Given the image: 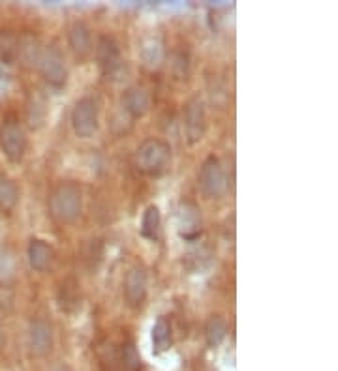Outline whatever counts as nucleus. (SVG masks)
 <instances>
[{"label": "nucleus", "instance_id": "1a4fd4ad", "mask_svg": "<svg viewBox=\"0 0 338 371\" xmlns=\"http://www.w3.org/2000/svg\"><path fill=\"white\" fill-rule=\"evenodd\" d=\"M149 297V276L141 264H134L124 277V300L132 310H139Z\"/></svg>", "mask_w": 338, "mask_h": 371}, {"label": "nucleus", "instance_id": "412c9836", "mask_svg": "<svg viewBox=\"0 0 338 371\" xmlns=\"http://www.w3.org/2000/svg\"><path fill=\"white\" fill-rule=\"evenodd\" d=\"M59 306L62 311H74L79 306V293H77V284L74 279H68L59 289Z\"/></svg>", "mask_w": 338, "mask_h": 371}, {"label": "nucleus", "instance_id": "9b49d317", "mask_svg": "<svg viewBox=\"0 0 338 371\" xmlns=\"http://www.w3.org/2000/svg\"><path fill=\"white\" fill-rule=\"evenodd\" d=\"M28 349L36 357H46L53 349V326L46 319H32L27 330Z\"/></svg>", "mask_w": 338, "mask_h": 371}, {"label": "nucleus", "instance_id": "4be33fe9", "mask_svg": "<svg viewBox=\"0 0 338 371\" xmlns=\"http://www.w3.org/2000/svg\"><path fill=\"white\" fill-rule=\"evenodd\" d=\"M14 274V259L10 253H6L4 250H0V277L6 279Z\"/></svg>", "mask_w": 338, "mask_h": 371}, {"label": "nucleus", "instance_id": "f03ea898", "mask_svg": "<svg viewBox=\"0 0 338 371\" xmlns=\"http://www.w3.org/2000/svg\"><path fill=\"white\" fill-rule=\"evenodd\" d=\"M169 163H171V147L163 139L158 137L145 139L135 150V167L139 173L150 178L166 175Z\"/></svg>", "mask_w": 338, "mask_h": 371}, {"label": "nucleus", "instance_id": "7ed1b4c3", "mask_svg": "<svg viewBox=\"0 0 338 371\" xmlns=\"http://www.w3.org/2000/svg\"><path fill=\"white\" fill-rule=\"evenodd\" d=\"M72 129L79 139H90L100 128V105L92 96H83L72 109Z\"/></svg>", "mask_w": 338, "mask_h": 371}, {"label": "nucleus", "instance_id": "9d476101", "mask_svg": "<svg viewBox=\"0 0 338 371\" xmlns=\"http://www.w3.org/2000/svg\"><path fill=\"white\" fill-rule=\"evenodd\" d=\"M201 214L194 202H181L177 210V231L184 242H197L201 236Z\"/></svg>", "mask_w": 338, "mask_h": 371}, {"label": "nucleus", "instance_id": "a211bd4d", "mask_svg": "<svg viewBox=\"0 0 338 371\" xmlns=\"http://www.w3.org/2000/svg\"><path fill=\"white\" fill-rule=\"evenodd\" d=\"M139 54H141V61L145 66L156 67L160 66V62L163 61V47L162 41L158 38H149V40L143 41L141 49H139Z\"/></svg>", "mask_w": 338, "mask_h": 371}, {"label": "nucleus", "instance_id": "f8f14e48", "mask_svg": "<svg viewBox=\"0 0 338 371\" xmlns=\"http://www.w3.org/2000/svg\"><path fill=\"white\" fill-rule=\"evenodd\" d=\"M68 47L74 53L77 61H87L95 51V41H92V30L85 21H75L68 30Z\"/></svg>", "mask_w": 338, "mask_h": 371}, {"label": "nucleus", "instance_id": "6ab92c4d", "mask_svg": "<svg viewBox=\"0 0 338 371\" xmlns=\"http://www.w3.org/2000/svg\"><path fill=\"white\" fill-rule=\"evenodd\" d=\"M228 336V324L220 315H212L205 324V339L209 347H218Z\"/></svg>", "mask_w": 338, "mask_h": 371}, {"label": "nucleus", "instance_id": "0eeeda50", "mask_svg": "<svg viewBox=\"0 0 338 371\" xmlns=\"http://www.w3.org/2000/svg\"><path fill=\"white\" fill-rule=\"evenodd\" d=\"M96 64L100 67V72L103 77L108 79H115L117 75L122 72V53L119 41L113 36L103 34L96 41Z\"/></svg>", "mask_w": 338, "mask_h": 371}, {"label": "nucleus", "instance_id": "4468645a", "mask_svg": "<svg viewBox=\"0 0 338 371\" xmlns=\"http://www.w3.org/2000/svg\"><path fill=\"white\" fill-rule=\"evenodd\" d=\"M28 264L34 272H46L53 261V248L43 238H32L27 248Z\"/></svg>", "mask_w": 338, "mask_h": 371}, {"label": "nucleus", "instance_id": "2eb2a0df", "mask_svg": "<svg viewBox=\"0 0 338 371\" xmlns=\"http://www.w3.org/2000/svg\"><path fill=\"white\" fill-rule=\"evenodd\" d=\"M150 341H152L155 354H162V352L169 351V347L173 343V330H171V323L168 319H156V323L152 324V332H150Z\"/></svg>", "mask_w": 338, "mask_h": 371}, {"label": "nucleus", "instance_id": "6e6552de", "mask_svg": "<svg viewBox=\"0 0 338 371\" xmlns=\"http://www.w3.org/2000/svg\"><path fill=\"white\" fill-rule=\"evenodd\" d=\"M207 134V109L205 101L199 96H194L186 101L184 107V135L188 145H197L203 141V137Z\"/></svg>", "mask_w": 338, "mask_h": 371}, {"label": "nucleus", "instance_id": "ddd939ff", "mask_svg": "<svg viewBox=\"0 0 338 371\" xmlns=\"http://www.w3.org/2000/svg\"><path fill=\"white\" fill-rule=\"evenodd\" d=\"M150 94L141 87H132L124 92L122 105L132 118H143L150 111Z\"/></svg>", "mask_w": 338, "mask_h": 371}, {"label": "nucleus", "instance_id": "dca6fc26", "mask_svg": "<svg viewBox=\"0 0 338 371\" xmlns=\"http://www.w3.org/2000/svg\"><path fill=\"white\" fill-rule=\"evenodd\" d=\"M19 202V188L14 178H10L6 173L0 171V212L10 214Z\"/></svg>", "mask_w": 338, "mask_h": 371}, {"label": "nucleus", "instance_id": "aec40b11", "mask_svg": "<svg viewBox=\"0 0 338 371\" xmlns=\"http://www.w3.org/2000/svg\"><path fill=\"white\" fill-rule=\"evenodd\" d=\"M121 368L124 371H141L143 362L134 341H124L121 347Z\"/></svg>", "mask_w": 338, "mask_h": 371}, {"label": "nucleus", "instance_id": "f257e3e1", "mask_svg": "<svg viewBox=\"0 0 338 371\" xmlns=\"http://www.w3.org/2000/svg\"><path fill=\"white\" fill-rule=\"evenodd\" d=\"M49 212L59 223H74L83 214V191L72 180L59 182L49 193Z\"/></svg>", "mask_w": 338, "mask_h": 371}, {"label": "nucleus", "instance_id": "423d86ee", "mask_svg": "<svg viewBox=\"0 0 338 371\" xmlns=\"http://www.w3.org/2000/svg\"><path fill=\"white\" fill-rule=\"evenodd\" d=\"M38 70H40L43 81L48 83L49 88L53 90H62L68 83V66L64 61V54L57 45H48L41 51L40 61H38Z\"/></svg>", "mask_w": 338, "mask_h": 371}, {"label": "nucleus", "instance_id": "5701e85b", "mask_svg": "<svg viewBox=\"0 0 338 371\" xmlns=\"http://www.w3.org/2000/svg\"><path fill=\"white\" fill-rule=\"evenodd\" d=\"M51 371H74V370H72V368H70L68 364H59L57 368H53Z\"/></svg>", "mask_w": 338, "mask_h": 371}, {"label": "nucleus", "instance_id": "39448f33", "mask_svg": "<svg viewBox=\"0 0 338 371\" xmlns=\"http://www.w3.org/2000/svg\"><path fill=\"white\" fill-rule=\"evenodd\" d=\"M0 150L10 163H21L27 152V134L21 122L8 116L0 126Z\"/></svg>", "mask_w": 338, "mask_h": 371}, {"label": "nucleus", "instance_id": "f3484780", "mask_svg": "<svg viewBox=\"0 0 338 371\" xmlns=\"http://www.w3.org/2000/svg\"><path fill=\"white\" fill-rule=\"evenodd\" d=\"M160 223H162V216H160V209L156 204H149L141 216V225H139V233L143 238H147L150 242H155L158 235H160Z\"/></svg>", "mask_w": 338, "mask_h": 371}, {"label": "nucleus", "instance_id": "20e7f679", "mask_svg": "<svg viewBox=\"0 0 338 371\" xmlns=\"http://www.w3.org/2000/svg\"><path fill=\"white\" fill-rule=\"evenodd\" d=\"M197 186L207 199H220L228 191V176L217 156H209L199 167Z\"/></svg>", "mask_w": 338, "mask_h": 371}]
</instances>
